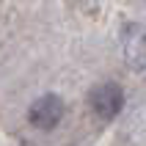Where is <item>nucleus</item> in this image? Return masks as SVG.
<instances>
[{
	"label": "nucleus",
	"mask_w": 146,
	"mask_h": 146,
	"mask_svg": "<svg viewBox=\"0 0 146 146\" xmlns=\"http://www.w3.org/2000/svg\"><path fill=\"white\" fill-rule=\"evenodd\" d=\"M64 99L55 97V94H44L28 108V121L36 127V130H52L64 121Z\"/></svg>",
	"instance_id": "2"
},
{
	"label": "nucleus",
	"mask_w": 146,
	"mask_h": 146,
	"mask_svg": "<svg viewBox=\"0 0 146 146\" xmlns=\"http://www.w3.org/2000/svg\"><path fill=\"white\" fill-rule=\"evenodd\" d=\"M124 58L132 69H146V28L141 25H127L121 33Z\"/></svg>",
	"instance_id": "3"
},
{
	"label": "nucleus",
	"mask_w": 146,
	"mask_h": 146,
	"mask_svg": "<svg viewBox=\"0 0 146 146\" xmlns=\"http://www.w3.org/2000/svg\"><path fill=\"white\" fill-rule=\"evenodd\" d=\"M88 108L99 121H110L124 108V91L119 83H99L88 94Z\"/></svg>",
	"instance_id": "1"
}]
</instances>
